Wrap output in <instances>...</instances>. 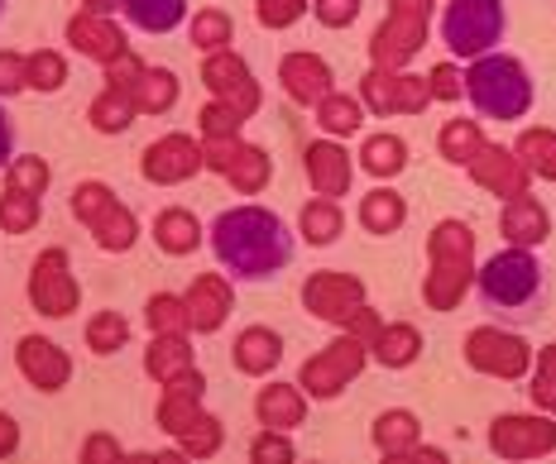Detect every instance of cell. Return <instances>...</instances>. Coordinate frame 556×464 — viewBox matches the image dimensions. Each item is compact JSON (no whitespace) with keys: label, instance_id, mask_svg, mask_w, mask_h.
Returning a JSON list of instances; mask_svg holds the SVG:
<instances>
[{"label":"cell","instance_id":"1","mask_svg":"<svg viewBox=\"0 0 556 464\" xmlns=\"http://www.w3.org/2000/svg\"><path fill=\"white\" fill-rule=\"evenodd\" d=\"M212 254L245 283H264L293 263V235L264 206H236L212 220Z\"/></svg>","mask_w":556,"mask_h":464},{"label":"cell","instance_id":"2","mask_svg":"<svg viewBox=\"0 0 556 464\" xmlns=\"http://www.w3.org/2000/svg\"><path fill=\"white\" fill-rule=\"evenodd\" d=\"M475 287H480L484 311H494V317H504V321H518V326L538 321L542 311H547V297H552L547 269H542L538 254L528 245L494 254V259L480 269V283Z\"/></svg>","mask_w":556,"mask_h":464},{"label":"cell","instance_id":"3","mask_svg":"<svg viewBox=\"0 0 556 464\" xmlns=\"http://www.w3.org/2000/svg\"><path fill=\"white\" fill-rule=\"evenodd\" d=\"M466 96L490 120H523L532 106L528 67L508 53H480L466 73Z\"/></svg>","mask_w":556,"mask_h":464},{"label":"cell","instance_id":"4","mask_svg":"<svg viewBox=\"0 0 556 464\" xmlns=\"http://www.w3.org/2000/svg\"><path fill=\"white\" fill-rule=\"evenodd\" d=\"M504 5L500 0H446L442 10V43L456 57H480L504 39Z\"/></svg>","mask_w":556,"mask_h":464},{"label":"cell","instance_id":"5","mask_svg":"<svg viewBox=\"0 0 556 464\" xmlns=\"http://www.w3.org/2000/svg\"><path fill=\"white\" fill-rule=\"evenodd\" d=\"M470 230L456 225V220H446L442 230L432 235V259H437V273L427 278V301H432L437 311H451L456 307V297L466 293L470 283Z\"/></svg>","mask_w":556,"mask_h":464},{"label":"cell","instance_id":"6","mask_svg":"<svg viewBox=\"0 0 556 464\" xmlns=\"http://www.w3.org/2000/svg\"><path fill=\"white\" fill-rule=\"evenodd\" d=\"M73 206H77V216L97 230V240L106 249H130L135 245V216L125 211L101 182H83V188L73 192Z\"/></svg>","mask_w":556,"mask_h":464},{"label":"cell","instance_id":"7","mask_svg":"<svg viewBox=\"0 0 556 464\" xmlns=\"http://www.w3.org/2000/svg\"><path fill=\"white\" fill-rule=\"evenodd\" d=\"M393 15L384 20V29L375 34V63L379 67H399L408 63L422 43V29H427V0H389Z\"/></svg>","mask_w":556,"mask_h":464},{"label":"cell","instance_id":"8","mask_svg":"<svg viewBox=\"0 0 556 464\" xmlns=\"http://www.w3.org/2000/svg\"><path fill=\"white\" fill-rule=\"evenodd\" d=\"M361 364H365V345L361 340H336L317 359H307L303 388L312 392V398H336L345 383L361 374Z\"/></svg>","mask_w":556,"mask_h":464},{"label":"cell","instance_id":"9","mask_svg":"<svg viewBox=\"0 0 556 464\" xmlns=\"http://www.w3.org/2000/svg\"><path fill=\"white\" fill-rule=\"evenodd\" d=\"M494 455L508 460H532V455H547L556 450V426L542 422V416H500L490 431Z\"/></svg>","mask_w":556,"mask_h":464},{"label":"cell","instance_id":"10","mask_svg":"<svg viewBox=\"0 0 556 464\" xmlns=\"http://www.w3.org/2000/svg\"><path fill=\"white\" fill-rule=\"evenodd\" d=\"M466 359L484 374H500V378H518L528 369V345L518 335H504V331H475L466 340Z\"/></svg>","mask_w":556,"mask_h":464},{"label":"cell","instance_id":"11","mask_svg":"<svg viewBox=\"0 0 556 464\" xmlns=\"http://www.w3.org/2000/svg\"><path fill=\"white\" fill-rule=\"evenodd\" d=\"M361 297H365V287L345 273H317L303 287V301L312 317H345L351 307H361Z\"/></svg>","mask_w":556,"mask_h":464},{"label":"cell","instance_id":"12","mask_svg":"<svg viewBox=\"0 0 556 464\" xmlns=\"http://www.w3.org/2000/svg\"><path fill=\"white\" fill-rule=\"evenodd\" d=\"M475 168V178L484 182V188H494L500 196H518L528 188V168L518 164V154L508 158L504 149H490V144H475V158H466Z\"/></svg>","mask_w":556,"mask_h":464},{"label":"cell","instance_id":"13","mask_svg":"<svg viewBox=\"0 0 556 464\" xmlns=\"http://www.w3.org/2000/svg\"><path fill=\"white\" fill-rule=\"evenodd\" d=\"M67 259L63 254H43L39 259V278H34V301L43 307V317H67V311L77 307V293H73V283H67Z\"/></svg>","mask_w":556,"mask_h":464},{"label":"cell","instance_id":"14","mask_svg":"<svg viewBox=\"0 0 556 464\" xmlns=\"http://www.w3.org/2000/svg\"><path fill=\"white\" fill-rule=\"evenodd\" d=\"M500 225H504V235L514 240V245H542V240L552 235V220L547 211H542V202L538 196H528V192H518L514 202L504 206V216H500Z\"/></svg>","mask_w":556,"mask_h":464},{"label":"cell","instance_id":"15","mask_svg":"<svg viewBox=\"0 0 556 464\" xmlns=\"http://www.w3.org/2000/svg\"><path fill=\"white\" fill-rule=\"evenodd\" d=\"M427 91H432V87L417 82V77H384V73L365 77V96H369V106H375L379 115H389V111H422Z\"/></svg>","mask_w":556,"mask_h":464},{"label":"cell","instance_id":"16","mask_svg":"<svg viewBox=\"0 0 556 464\" xmlns=\"http://www.w3.org/2000/svg\"><path fill=\"white\" fill-rule=\"evenodd\" d=\"M197 164H202V158H197L192 139H178V134L164 139V144H154V149L144 154V172H149L154 182H182Z\"/></svg>","mask_w":556,"mask_h":464},{"label":"cell","instance_id":"17","mask_svg":"<svg viewBox=\"0 0 556 464\" xmlns=\"http://www.w3.org/2000/svg\"><path fill=\"white\" fill-rule=\"evenodd\" d=\"M206 82L222 91L226 101H236L240 111H254V106H260V91H254L245 63H236V57H226V53L212 57V63H206Z\"/></svg>","mask_w":556,"mask_h":464},{"label":"cell","instance_id":"18","mask_svg":"<svg viewBox=\"0 0 556 464\" xmlns=\"http://www.w3.org/2000/svg\"><path fill=\"white\" fill-rule=\"evenodd\" d=\"M125 20H130L135 29L144 34H168L182 25V15H188V0H121Z\"/></svg>","mask_w":556,"mask_h":464},{"label":"cell","instance_id":"19","mask_svg":"<svg viewBox=\"0 0 556 464\" xmlns=\"http://www.w3.org/2000/svg\"><path fill=\"white\" fill-rule=\"evenodd\" d=\"M307 178L317 182V192L341 196L345 182H351V164H345V154L336 144H312L307 149Z\"/></svg>","mask_w":556,"mask_h":464},{"label":"cell","instance_id":"20","mask_svg":"<svg viewBox=\"0 0 556 464\" xmlns=\"http://www.w3.org/2000/svg\"><path fill=\"white\" fill-rule=\"evenodd\" d=\"M283 82H288V91H293V101H317V96H327L331 73H327V63L298 53V57H288L283 63Z\"/></svg>","mask_w":556,"mask_h":464},{"label":"cell","instance_id":"21","mask_svg":"<svg viewBox=\"0 0 556 464\" xmlns=\"http://www.w3.org/2000/svg\"><path fill=\"white\" fill-rule=\"evenodd\" d=\"M278 355H283V345H278V335H269V331H245L236 340V364L245 369V374H264V369H274Z\"/></svg>","mask_w":556,"mask_h":464},{"label":"cell","instance_id":"22","mask_svg":"<svg viewBox=\"0 0 556 464\" xmlns=\"http://www.w3.org/2000/svg\"><path fill=\"white\" fill-rule=\"evenodd\" d=\"M226 311H230V293L216 278H202V283L192 287V326L216 331L226 321Z\"/></svg>","mask_w":556,"mask_h":464},{"label":"cell","instance_id":"23","mask_svg":"<svg viewBox=\"0 0 556 464\" xmlns=\"http://www.w3.org/2000/svg\"><path fill=\"white\" fill-rule=\"evenodd\" d=\"M518 164L528 172H538V178L556 182V134L552 130H528L518 139Z\"/></svg>","mask_w":556,"mask_h":464},{"label":"cell","instance_id":"24","mask_svg":"<svg viewBox=\"0 0 556 464\" xmlns=\"http://www.w3.org/2000/svg\"><path fill=\"white\" fill-rule=\"evenodd\" d=\"M25 369L43 388H58L67 378V359L58 355V345H43V340H25Z\"/></svg>","mask_w":556,"mask_h":464},{"label":"cell","instance_id":"25","mask_svg":"<svg viewBox=\"0 0 556 464\" xmlns=\"http://www.w3.org/2000/svg\"><path fill=\"white\" fill-rule=\"evenodd\" d=\"M260 416H264V426H298L303 422V398H298L293 388H264L260 392Z\"/></svg>","mask_w":556,"mask_h":464},{"label":"cell","instance_id":"26","mask_svg":"<svg viewBox=\"0 0 556 464\" xmlns=\"http://www.w3.org/2000/svg\"><path fill=\"white\" fill-rule=\"evenodd\" d=\"M154 235H159V249L188 254L197 245V220L188 211H164L159 216V225H154Z\"/></svg>","mask_w":556,"mask_h":464},{"label":"cell","instance_id":"27","mask_svg":"<svg viewBox=\"0 0 556 464\" xmlns=\"http://www.w3.org/2000/svg\"><path fill=\"white\" fill-rule=\"evenodd\" d=\"M403 164H408V149H403V139L393 134H379L365 144V168L375 172V178H389V172H399Z\"/></svg>","mask_w":556,"mask_h":464},{"label":"cell","instance_id":"28","mask_svg":"<svg viewBox=\"0 0 556 464\" xmlns=\"http://www.w3.org/2000/svg\"><path fill=\"white\" fill-rule=\"evenodd\" d=\"M361 220L375 230V235H389V230L403 220V202L393 192H369L365 206H361Z\"/></svg>","mask_w":556,"mask_h":464},{"label":"cell","instance_id":"29","mask_svg":"<svg viewBox=\"0 0 556 464\" xmlns=\"http://www.w3.org/2000/svg\"><path fill=\"white\" fill-rule=\"evenodd\" d=\"M379 450H389V455H403V450L417 440V422L408 412H389V416H379Z\"/></svg>","mask_w":556,"mask_h":464},{"label":"cell","instance_id":"30","mask_svg":"<svg viewBox=\"0 0 556 464\" xmlns=\"http://www.w3.org/2000/svg\"><path fill=\"white\" fill-rule=\"evenodd\" d=\"M413 359H417V331L393 326V331L379 335V364L403 369V364H413Z\"/></svg>","mask_w":556,"mask_h":464},{"label":"cell","instance_id":"31","mask_svg":"<svg viewBox=\"0 0 556 464\" xmlns=\"http://www.w3.org/2000/svg\"><path fill=\"white\" fill-rule=\"evenodd\" d=\"M303 230L312 245H331V240L341 235V211H336L331 202H312L303 211Z\"/></svg>","mask_w":556,"mask_h":464},{"label":"cell","instance_id":"32","mask_svg":"<svg viewBox=\"0 0 556 464\" xmlns=\"http://www.w3.org/2000/svg\"><path fill=\"white\" fill-rule=\"evenodd\" d=\"M73 43H77V49H87V53H97V57L121 53V34L106 29V25H97V20H77V25H73Z\"/></svg>","mask_w":556,"mask_h":464},{"label":"cell","instance_id":"33","mask_svg":"<svg viewBox=\"0 0 556 464\" xmlns=\"http://www.w3.org/2000/svg\"><path fill=\"white\" fill-rule=\"evenodd\" d=\"M532 402L542 412H556V345H547L538 359V378H532Z\"/></svg>","mask_w":556,"mask_h":464},{"label":"cell","instance_id":"34","mask_svg":"<svg viewBox=\"0 0 556 464\" xmlns=\"http://www.w3.org/2000/svg\"><path fill=\"white\" fill-rule=\"evenodd\" d=\"M87 340H91V350H97V355L121 350V340H125V321L115 317V311H101V317L87 326Z\"/></svg>","mask_w":556,"mask_h":464},{"label":"cell","instance_id":"35","mask_svg":"<svg viewBox=\"0 0 556 464\" xmlns=\"http://www.w3.org/2000/svg\"><path fill=\"white\" fill-rule=\"evenodd\" d=\"M173 96H178V82H173L168 73H144V82H139V106L164 111V106H173Z\"/></svg>","mask_w":556,"mask_h":464},{"label":"cell","instance_id":"36","mask_svg":"<svg viewBox=\"0 0 556 464\" xmlns=\"http://www.w3.org/2000/svg\"><path fill=\"white\" fill-rule=\"evenodd\" d=\"M182 364H188V345L182 340H154V350H149V374L168 378V374H178Z\"/></svg>","mask_w":556,"mask_h":464},{"label":"cell","instance_id":"37","mask_svg":"<svg viewBox=\"0 0 556 464\" xmlns=\"http://www.w3.org/2000/svg\"><path fill=\"white\" fill-rule=\"evenodd\" d=\"M321 125L336 134H351L355 125H361V106L355 101H345V96H327L321 101Z\"/></svg>","mask_w":556,"mask_h":464},{"label":"cell","instance_id":"38","mask_svg":"<svg viewBox=\"0 0 556 464\" xmlns=\"http://www.w3.org/2000/svg\"><path fill=\"white\" fill-rule=\"evenodd\" d=\"M446 158L451 164H466V158L475 154V144H480V130H475L470 120H456V125H446Z\"/></svg>","mask_w":556,"mask_h":464},{"label":"cell","instance_id":"39","mask_svg":"<svg viewBox=\"0 0 556 464\" xmlns=\"http://www.w3.org/2000/svg\"><path fill=\"white\" fill-rule=\"evenodd\" d=\"M307 0H260V25L269 29H288L293 20H303Z\"/></svg>","mask_w":556,"mask_h":464},{"label":"cell","instance_id":"40","mask_svg":"<svg viewBox=\"0 0 556 464\" xmlns=\"http://www.w3.org/2000/svg\"><path fill=\"white\" fill-rule=\"evenodd\" d=\"M91 120H97L101 130H125V125H130V106L121 101V91H111V96L91 111Z\"/></svg>","mask_w":556,"mask_h":464},{"label":"cell","instance_id":"41","mask_svg":"<svg viewBox=\"0 0 556 464\" xmlns=\"http://www.w3.org/2000/svg\"><path fill=\"white\" fill-rule=\"evenodd\" d=\"M226 34H230L226 15H212V10H206V15L192 25V39L202 43V49H216V43H226Z\"/></svg>","mask_w":556,"mask_h":464},{"label":"cell","instance_id":"42","mask_svg":"<svg viewBox=\"0 0 556 464\" xmlns=\"http://www.w3.org/2000/svg\"><path fill=\"white\" fill-rule=\"evenodd\" d=\"M427 87H432V96H442V101L466 96V77H456V67H437V73L427 77Z\"/></svg>","mask_w":556,"mask_h":464},{"label":"cell","instance_id":"43","mask_svg":"<svg viewBox=\"0 0 556 464\" xmlns=\"http://www.w3.org/2000/svg\"><path fill=\"white\" fill-rule=\"evenodd\" d=\"M317 15L327 20V25H351L355 15H361V0H317Z\"/></svg>","mask_w":556,"mask_h":464},{"label":"cell","instance_id":"44","mask_svg":"<svg viewBox=\"0 0 556 464\" xmlns=\"http://www.w3.org/2000/svg\"><path fill=\"white\" fill-rule=\"evenodd\" d=\"M34 87H43V91H53V87H63V57H34Z\"/></svg>","mask_w":556,"mask_h":464},{"label":"cell","instance_id":"45","mask_svg":"<svg viewBox=\"0 0 556 464\" xmlns=\"http://www.w3.org/2000/svg\"><path fill=\"white\" fill-rule=\"evenodd\" d=\"M254 460H293V446L278 436H264L260 446H254Z\"/></svg>","mask_w":556,"mask_h":464},{"label":"cell","instance_id":"46","mask_svg":"<svg viewBox=\"0 0 556 464\" xmlns=\"http://www.w3.org/2000/svg\"><path fill=\"white\" fill-rule=\"evenodd\" d=\"M149 317H154V326L164 331V326H173L178 321V301H168V297H154L149 301Z\"/></svg>","mask_w":556,"mask_h":464},{"label":"cell","instance_id":"47","mask_svg":"<svg viewBox=\"0 0 556 464\" xmlns=\"http://www.w3.org/2000/svg\"><path fill=\"white\" fill-rule=\"evenodd\" d=\"M202 125H206V134L222 139V134L236 130V115H230V111H206V115H202Z\"/></svg>","mask_w":556,"mask_h":464},{"label":"cell","instance_id":"48","mask_svg":"<svg viewBox=\"0 0 556 464\" xmlns=\"http://www.w3.org/2000/svg\"><path fill=\"white\" fill-rule=\"evenodd\" d=\"M10 149H15V130H10V115L0 111V168L10 164Z\"/></svg>","mask_w":556,"mask_h":464},{"label":"cell","instance_id":"49","mask_svg":"<svg viewBox=\"0 0 556 464\" xmlns=\"http://www.w3.org/2000/svg\"><path fill=\"white\" fill-rule=\"evenodd\" d=\"M15 87H20V67L0 57V91H15Z\"/></svg>","mask_w":556,"mask_h":464},{"label":"cell","instance_id":"50","mask_svg":"<svg viewBox=\"0 0 556 464\" xmlns=\"http://www.w3.org/2000/svg\"><path fill=\"white\" fill-rule=\"evenodd\" d=\"M91 5H97V10H115V5H121V0H91Z\"/></svg>","mask_w":556,"mask_h":464},{"label":"cell","instance_id":"51","mask_svg":"<svg viewBox=\"0 0 556 464\" xmlns=\"http://www.w3.org/2000/svg\"><path fill=\"white\" fill-rule=\"evenodd\" d=\"M0 5H5V0H0Z\"/></svg>","mask_w":556,"mask_h":464}]
</instances>
